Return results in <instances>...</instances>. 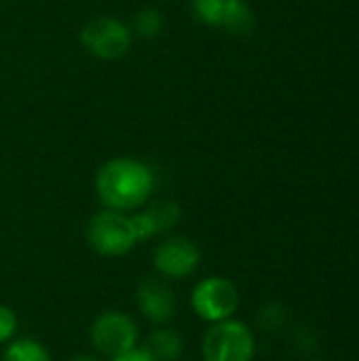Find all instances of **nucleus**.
<instances>
[{"instance_id":"f257e3e1","label":"nucleus","mask_w":359,"mask_h":361,"mask_svg":"<svg viewBox=\"0 0 359 361\" xmlns=\"http://www.w3.org/2000/svg\"><path fill=\"white\" fill-rule=\"evenodd\" d=\"M93 186L102 207L133 214L152 201L157 176L142 159L114 157L97 167Z\"/></svg>"},{"instance_id":"f03ea898","label":"nucleus","mask_w":359,"mask_h":361,"mask_svg":"<svg viewBox=\"0 0 359 361\" xmlns=\"http://www.w3.org/2000/svg\"><path fill=\"white\" fill-rule=\"evenodd\" d=\"M85 237L89 247L104 258L127 256L138 245L131 216L106 207H102L97 214L91 216L85 228Z\"/></svg>"},{"instance_id":"7ed1b4c3","label":"nucleus","mask_w":359,"mask_h":361,"mask_svg":"<svg viewBox=\"0 0 359 361\" xmlns=\"http://www.w3.org/2000/svg\"><path fill=\"white\" fill-rule=\"evenodd\" d=\"M203 361H254L256 334L241 319H224L212 324L201 341Z\"/></svg>"},{"instance_id":"20e7f679","label":"nucleus","mask_w":359,"mask_h":361,"mask_svg":"<svg viewBox=\"0 0 359 361\" xmlns=\"http://www.w3.org/2000/svg\"><path fill=\"white\" fill-rule=\"evenodd\" d=\"M80 47L95 59L116 61L125 57L133 47V32L129 23L112 15H97L89 19L78 32Z\"/></svg>"},{"instance_id":"39448f33","label":"nucleus","mask_w":359,"mask_h":361,"mask_svg":"<svg viewBox=\"0 0 359 361\" xmlns=\"http://www.w3.org/2000/svg\"><path fill=\"white\" fill-rule=\"evenodd\" d=\"M239 305H241V296L237 286L220 275H209L197 281L190 292L193 313L201 322H207L209 326L235 317Z\"/></svg>"},{"instance_id":"423d86ee","label":"nucleus","mask_w":359,"mask_h":361,"mask_svg":"<svg viewBox=\"0 0 359 361\" xmlns=\"http://www.w3.org/2000/svg\"><path fill=\"white\" fill-rule=\"evenodd\" d=\"M89 341L99 355L112 360L138 347L140 328L135 319L123 311H104L93 319Z\"/></svg>"},{"instance_id":"0eeeda50","label":"nucleus","mask_w":359,"mask_h":361,"mask_svg":"<svg viewBox=\"0 0 359 361\" xmlns=\"http://www.w3.org/2000/svg\"><path fill=\"white\" fill-rule=\"evenodd\" d=\"M201 264L199 245L182 235H169L152 252V267L159 277L182 281L190 277Z\"/></svg>"},{"instance_id":"6e6552de","label":"nucleus","mask_w":359,"mask_h":361,"mask_svg":"<svg viewBox=\"0 0 359 361\" xmlns=\"http://www.w3.org/2000/svg\"><path fill=\"white\" fill-rule=\"evenodd\" d=\"M190 8L197 21L233 36L250 34L256 23L245 0H190Z\"/></svg>"},{"instance_id":"1a4fd4ad","label":"nucleus","mask_w":359,"mask_h":361,"mask_svg":"<svg viewBox=\"0 0 359 361\" xmlns=\"http://www.w3.org/2000/svg\"><path fill=\"white\" fill-rule=\"evenodd\" d=\"M135 305L140 315L152 326H167L176 317L178 300L163 277H146L135 290Z\"/></svg>"},{"instance_id":"9d476101","label":"nucleus","mask_w":359,"mask_h":361,"mask_svg":"<svg viewBox=\"0 0 359 361\" xmlns=\"http://www.w3.org/2000/svg\"><path fill=\"white\" fill-rule=\"evenodd\" d=\"M138 243H146L174 231L182 220V209L174 201H148L138 212L129 214Z\"/></svg>"},{"instance_id":"9b49d317","label":"nucleus","mask_w":359,"mask_h":361,"mask_svg":"<svg viewBox=\"0 0 359 361\" xmlns=\"http://www.w3.org/2000/svg\"><path fill=\"white\" fill-rule=\"evenodd\" d=\"M146 349L154 355L157 361H178L184 353V341L180 332L167 326H159L148 334Z\"/></svg>"},{"instance_id":"f8f14e48","label":"nucleus","mask_w":359,"mask_h":361,"mask_svg":"<svg viewBox=\"0 0 359 361\" xmlns=\"http://www.w3.org/2000/svg\"><path fill=\"white\" fill-rule=\"evenodd\" d=\"M0 361H53V355L40 341L13 338L4 345Z\"/></svg>"},{"instance_id":"ddd939ff","label":"nucleus","mask_w":359,"mask_h":361,"mask_svg":"<svg viewBox=\"0 0 359 361\" xmlns=\"http://www.w3.org/2000/svg\"><path fill=\"white\" fill-rule=\"evenodd\" d=\"M131 32L135 38H144V40H152L157 36L163 34L165 30V17L159 8L154 6H144L133 15V21L129 23Z\"/></svg>"},{"instance_id":"4468645a","label":"nucleus","mask_w":359,"mask_h":361,"mask_svg":"<svg viewBox=\"0 0 359 361\" xmlns=\"http://www.w3.org/2000/svg\"><path fill=\"white\" fill-rule=\"evenodd\" d=\"M17 328H19L17 313L11 307L0 305V345L11 343L15 338V334H17Z\"/></svg>"},{"instance_id":"2eb2a0df","label":"nucleus","mask_w":359,"mask_h":361,"mask_svg":"<svg viewBox=\"0 0 359 361\" xmlns=\"http://www.w3.org/2000/svg\"><path fill=\"white\" fill-rule=\"evenodd\" d=\"M110 361H157V360H154V355H152L146 347H135V349H131V351H127V353H123V355H118V357H112Z\"/></svg>"},{"instance_id":"dca6fc26","label":"nucleus","mask_w":359,"mask_h":361,"mask_svg":"<svg viewBox=\"0 0 359 361\" xmlns=\"http://www.w3.org/2000/svg\"><path fill=\"white\" fill-rule=\"evenodd\" d=\"M70 361H102V360H99V357H95V355H87V353H83V355L72 357Z\"/></svg>"},{"instance_id":"f3484780","label":"nucleus","mask_w":359,"mask_h":361,"mask_svg":"<svg viewBox=\"0 0 359 361\" xmlns=\"http://www.w3.org/2000/svg\"><path fill=\"white\" fill-rule=\"evenodd\" d=\"M315 361H322V360H315Z\"/></svg>"}]
</instances>
